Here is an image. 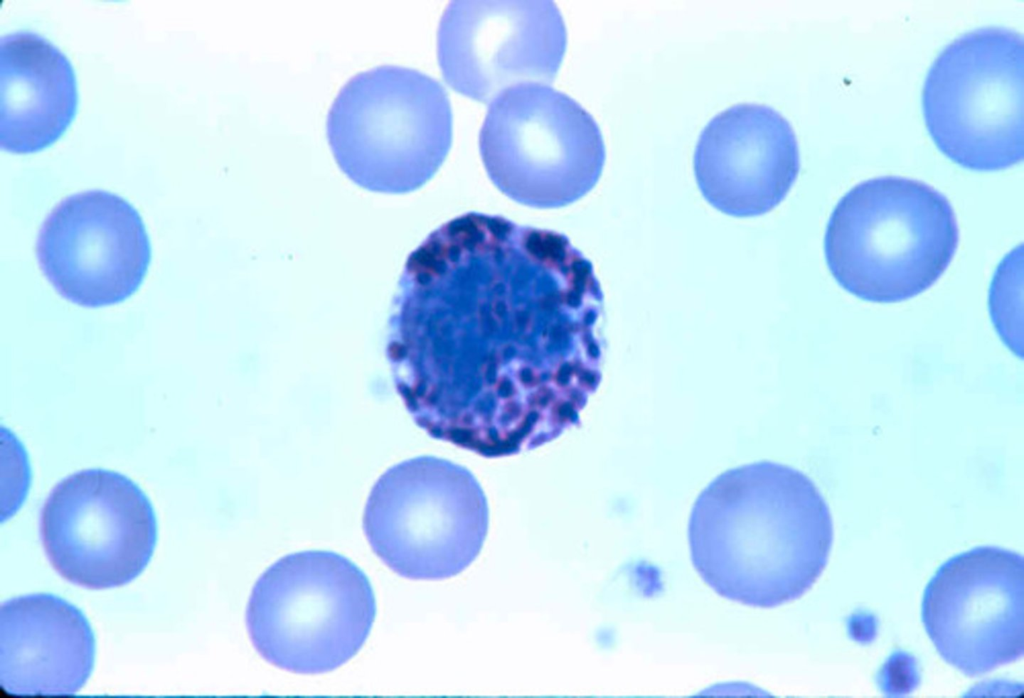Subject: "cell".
Listing matches in <instances>:
<instances>
[{"label": "cell", "mask_w": 1024, "mask_h": 698, "mask_svg": "<svg viewBox=\"0 0 1024 698\" xmlns=\"http://www.w3.org/2000/svg\"><path fill=\"white\" fill-rule=\"evenodd\" d=\"M604 298L567 236L467 212L408 256L386 357L414 422L485 458L578 426L602 379Z\"/></svg>", "instance_id": "6da1fadb"}, {"label": "cell", "mask_w": 1024, "mask_h": 698, "mask_svg": "<svg viewBox=\"0 0 1024 698\" xmlns=\"http://www.w3.org/2000/svg\"><path fill=\"white\" fill-rule=\"evenodd\" d=\"M833 535L815 483L771 461L720 474L696 499L688 523L691 560L704 582L760 608L805 594L827 565Z\"/></svg>", "instance_id": "7a4b0ae2"}, {"label": "cell", "mask_w": 1024, "mask_h": 698, "mask_svg": "<svg viewBox=\"0 0 1024 698\" xmlns=\"http://www.w3.org/2000/svg\"><path fill=\"white\" fill-rule=\"evenodd\" d=\"M948 199L910 178L882 176L850 189L835 206L824 238L827 266L850 294L894 303L930 288L957 250Z\"/></svg>", "instance_id": "3957f363"}, {"label": "cell", "mask_w": 1024, "mask_h": 698, "mask_svg": "<svg viewBox=\"0 0 1024 698\" xmlns=\"http://www.w3.org/2000/svg\"><path fill=\"white\" fill-rule=\"evenodd\" d=\"M326 133L336 163L355 184L404 194L426 184L445 161L453 140L452 108L433 77L383 65L341 88Z\"/></svg>", "instance_id": "277c9868"}, {"label": "cell", "mask_w": 1024, "mask_h": 698, "mask_svg": "<svg viewBox=\"0 0 1024 698\" xmlns=\"http://www.w3.org/2000/svg\"><path fill=\"white\" fill-rule=\"evenodd\" d=\"M375 615L372 586L358 566L335 552L309 550L279 559L261 575L246 624L266 661L293 673L320 674L358 653Z\"/></svg>", "instance_id": "5b68a950"}, {"label": "cell", "mask_w": 1024, "mask_h": 698, "mask_svg": "<svg viewBox=\"0 0 1024 698\" xmlns=\"http://www.w3.org/2000/svg\"><path fill=\"white\" fill-rule=\"evenodd\" d=\"M479 152L492 183L538 209L570 205L597 184L606 152L593 116L548 84L524 82L490 101Z\"/></svg>", "instance_id": "8992f818"}, {"label": "cell", "mask_w": 1024, "mask_h": 698, "mask_svg": "<svg viewBox=\"0 0 1024 698\" xmlns=\"http://www.w3.org/2000/svg\"><path fill=\"white\" fill-rule=\"evenodd\" d=\"M489 510L475 476L452 461L419 456L387 469L367 499L363 529L374 553L395 573L440 580L479 555Z\"/></svg>", "instance_id": "52a82bcc"}, {"label": "cell", "mask_w": 1024, "mask_h": 698, "mask_svg": "<svg viewBox=\"0 0 1024 698\" xmlns=\"http://www.w3.org/2000/svg\"><path fill=\"white\" fill-rule=\"evenodd\" d=\"M1024 44L1002 27L972 30L948 44L924 82L929 134L956 164L976 171L1022 161Z\"/></svg>", "instance_id": "ba28073f"}, {"label": "cell", "mask_w": 1024, "mask_h": 698, "mask_svg": "<svg viewBox=\"0 0 1024 698\" xmlns=\"http://www.w3.org/2000/svg\"><path fill=\"white\" fill-rule=\"evenodd\" d=\"M39 529L57 573L97 590L139 576L157 540L147 496L126 476L104 469L82 470L59 482L43 504Z\"/></svg>", "instance_id": "9c48e42d"}, {"label": "cell", "mask_w": 1024, "mask_h": 698, "mask_svg": "<svg viewBox=\"0 0 1024 698\" xmlns=\"http://www.w3.org/2000/svg\"><path fill=\"white\" fill-rule=\"evenodd\" d=\"M566 48V26L552 0H453L437 30L444 81L482 103L520 83L549 85Z\"/></svg>", "instance_id": "30bf717a"}, {"label": "cell", "mask_w": 1024, "mask_h": 698, "mask_svg": "<svg viewBox=\"0 0 1024 698\" xmlns=\"http://www.w3.org/2000/svg\"><path fill=\"white\" fill-rule=\"evenodd\" d=\"M922 622L941 658L978 677L1024 653V559L979 546L942 564L927 584Z\"/></svg>", "instance_id": "8fae6325"}, {"label": "cell", "mask_w": 1024, "mask_h": 698, "mask_svg": "<svg viewBox=\"0 0 1024 698\" xmlns=\"http://www.w3.org/2000/svg\"><path fill=\"white\" fill-rule=\"evenodd\" d=\"M39 266L55 290L83 307L120 303L141 285L151 249L143 221L122 197L103 190L63 199L43 222Z\"/></svg>", "instance_id": "7c38bea8"}, {"label": "cell", "mask_w": 1024, "mask_h": 698, "mask_svg": "<svg viewBox=\"0 0 1024 698\" xmlns=\"http://www.w3.org/2000/svg\"><path fill=\"white\" fill-rule=\"evenodd\" d=\"M697 185L708 203L734 217H754L779 205L800 170L790 123L775 109L737 104L713 117L694 152Z\"/></svg>", "instance_id": "4fadbf2b"}, {"label": "cell", "mask_w": 1024, "mask_h": 698, "mask_svg": "<svg viewBox=\"0 0 1024 698\" xmlns=\"http://www.w3.org/2000/svg\"><path fill=\"white\" fill-rule=\"evenodd\" d=\"M95 639L83 613L51 594L0 607V685L13 696H69L94 667Z\"/></svg>", "instance_id": "5bb4252c"}, {"label": "cell", "mask_w": 1024, "mask_h": 698, "mask_svg": "<svg viewBox=\"0 0 1024 698\" xmlns=\"http://www.w3.org/2000/svg\"><path fill=\"white\" fill-rule=\"evenodd\" d=\"M78 103L77 83L66 56L33 32L0 39V147L40 151L66 131Z\"/></svg>", "instance_id": "9a60e30c"}, {"label": "cell", "mask_w": 1024, "mask_h": 698, "mask_svg": "<svg viewBox=\"0 0 1024 698\" xmlns=\"http://www.w3.org/2000/svg\"><path fill=\"white\" fill-rule=\"evenodd\" d=\"M1023 248L1008 253L999 264L989 293V309L996 331L1010 350L1022 357Z\"/></svg>", "instance_id": "2e32d148"}]
</instances>
